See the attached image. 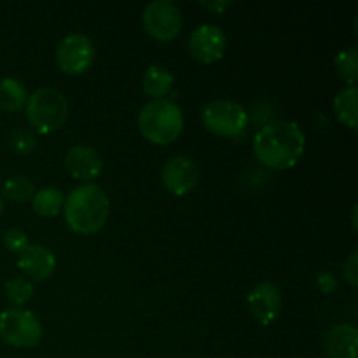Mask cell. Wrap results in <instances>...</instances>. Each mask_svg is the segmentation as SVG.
<instances>
[{
  "label": "cell",
  "mask_w": 358,
  "mask_h": 358,
  "mask_svg": "<svg viewBox=\"0 0 358 358\" xmlns=\"http://www.w3.org/2000/svg\"><path fill=\"white\" fill-rule=\"evenodd\" d=\"M248 310L261 325L268 327L282 313L283 299L278 287L271 282H262L248 294Z\"/></svg>",
  "instance_id": "obj_11"
},
{
  "label": "cell",
  "mask_w": 358,
  "mask_h": 358,
  "mask_svg": "<svg viewBox=\"0 0 358 358\" xmlns=\"http://www.w3.org/2000/svg\"><path fill=\"white\" fill-rule=\"evenodd\" d=\"M334 110L339 121L348 128L355 129L358 124V87L357 84L346 86L336 94Z\"/></svg>",
  "instance_id": "obj_16"
},
{
  "label": "cell",
  "mask_w": 358,
  "mask_h": 358,
  "mask_svg": "<svg viewBox=\"0 0 358 358\" xmlns=\"http://www.w3.org/2000/svg\"><path fill=\"white\" fill-rule=\"evenodd\" d=\"M201 119L205 128L215 135L236 138L247 128L248 114L238 101L217 98L205 105Z\"/></svg>",
  "instance_id": "obj_5"
},
{
  "label": "cell",
  "mask_w": 358,
  "mask_h": 358,
  "mask_svg": "<svg viewBox=\"0 0 358 358\" xmlns=\"http://www.w3.org/2000/svg\"><path fill=\"white\" fill-rule=\"evenodd\" d=\"M63 213L73 233L93 234L107 224L110 201L100 185L83 184L69 192L63 203Z\"/></svg>",
  "instance_id": "obj_2"
},
{
  "label": "cell",
  "mask_w": 358,
  "mask_h": 358,
  "mask_svg": "<svg viewBox=\"0 0 358 358\" xmlns=\"http://www.w3.org/2000/svg\"><path fill=\"white\" fill-rule=\"evenodd\" d=\"M357 48L348 49H343L338 56H336V70H338L339 77L345 79L348 83V86L357 83V77H358V58H357Z\"/></svg>",
  "instance_id": "obj_20"
},
{
  "label": "cell",
  "mask_w": 358,
  "mask_h": 358,
  "mask_svg": "<svg viewBox=\"0 0 358 358\" xmlns=\"http://www.w3.org/2000/svg\"><path fill=\"white\" fill-rule=\"evenodd\" d=\"M65 194L58 187H42L31 198L34 212L41 217H55L63 210Z\"/></svg>",
  "instance_id": "obj_18"
},
{
  "label": "cell",
  "mask_w": 358,
  "mask_h": 358,
  "mask_svg": "<svg viewBox=\"0 0 358 358\" xmlns=\"http://www.w3.org/2000/svg\"><path fill=\"white\" fill-rule=\"evenodd\" d=\"M163 185L175 196H184L196 187L199 180V168L189 156H173L164 163L161 171Z\"/></svg>",
  "instance_id": "obj_10"
},
{
  "label": "cell",
  "mask_w": 358,
  "mask_h": 358,
  "mask_svg": "<svg viewBox=\"0 0 358 358\" xmlns=\"http://www.w3.org/2000/svg\"><path fill=\"white\" fill-rule=\"evenodd\" d=\"M358 331L352 324H339L329 331L325 338L327 358H357Z\"/></svg>",
  "instance_id": "obj_14"
},
{
  "label": "cell",
  "mask_w": 358,
  "mask_h": 358,
  "mask_svg": "<svg viewBox=\"0 0 358 358\" xmlns=\"http://www.w3.org/2000/svg\"><path fill=\"white\" fill-rule=\"evenodd\" d=\"M345 278L352 287L358 285V254L352 252L348 261L345 262Z\"/></svg>",
  "instance_id": "obj_24"
},
{
  "label": "cell",
  "mask_w": 358,
  "mask_h": 358,
  "mask_svg": "<svg viewBox=\"0 0 358 358\" xmlns=\"http://www.w3.org/2000/svg\"><path fill=\"white\" fill-rule=\"evenodd\" d=\"M2 212H3V198L0 196V215H2Z\"/></svg>",
  "instance_id": "obj_27"
},
{
  "label": "cell",
  "mask_w": 358,
  "mask_h": 358,
  "mask_svg": "<svg viewBox=\"0 0 358 358\" xmlns=\"http://www.w3.org/2000/svg\"><path fill=\"white\" fill-rule=\"evenodd\" d=\"M24 108L28 124L44 135L59 129L69 119V101L55 87H41L28 94Z\"/></svg>",
  "instance_id": "obj_4"
},
{
  "label": "cell",
  "mask_w": 358,
  "mask_h": 358,
  "mask_svg": "<svg viewBox=\"0 0 358 358\" xmlns=\"http://www.w3.org/2000/svg\"><path fill=\"white\" fill-rule=\"evenodd\" d=\"M27 86L16 77L0 79V108L6 112H17L27 105Z\"/></svg>",
  "instance_id": "obj_17"
},
{
  "label": "cell",
  "mask_w": 358,
  "mask_h": 358,
  "mask_svg": "<svg viewBox=\"0 0 358 358\" xmlns=\"http://www.w3.org/2000/svg\"><path fill=\"white\" fill-rule=\"evenodd\" d=\"M226 51V34L213 23H203L189 37V52L201 63H213Z\"/></svg>",
  "instance_id": "obj_9"
},
{
  "label": "cell",
  "mask_w": 358,
  "mask_h": 358,
  "mask_svg": "<svg viewBox=\"0 0 358 358\" xmlns=\"http://www.w3.org/2000/svg\"><path fill=\"white\" fill-rule=\"evenodd\" d=\"M199 6L205 7V9H210V10H217V13H224L226 9H229L231 6H233V2L231 0H213V2H199Z\"/></svg>",
  "instance_id": "obj_26"
},
{
  "label": "cell",
  "mask_w": 358,
  "mask_h": 358,
  "mask_svg": "<svg viewBox=\"0 0 358 358\" xmlns=\"http://www.w3.org/2000/svg\"><path fill=\"white\" fill-rule=\"evenodd\" d=\"M142 21L149 35L156 41H173L182 30V10L173 0H154L147 3L142 13Z\"/></svg>",
  "instance_id": "obj_7"
},
{
  "label": "cell",
  "mask_w": 358,
  "mask_h": 358,
  "mask_svg": "<svg viewBox=\"0 0 358 358\" xmlns=\"http://www.w3.org/2000/svg\"><path fill=\"white\" fill-rule=\"evenodd\" d=\"M306 149V136L296 121H273L262 126L254 136V152L271 170L296 166Z\"/></svg>",
  "instance_id": "obj_1"
},
{
  "label": "cell",
  "mask_w": 358,
  "mask_h": 358,
  "mask_svg": "<svg viewBox=\"0 0 358 358\" xmlns=\"http://www.w3.org/2000/svg\"><path fill=\"white\" fill-rule=\"evenodd\" d=\"M6 294L9 303L14 306H23L34 296V283L24 276H14L6 283Z\"/></svg>",
  "instance_id": "obj_21"
},
{
  "label": "cell",
  "mask_w": 358,
  "mask_h": 358,
  "mask_svg": "<svg viewBox=\"0 0 358 358\" xmlns=\"http://www.w3.org/2000/svg\"><path fill=\"white\" fill-rule=\"evenodd\" d=\"M94 59L93 41L86 34H70L56 48V63L70 76L86 72Z\"/></svg>",
  "instance_id": "obj_8"
},
{
  "label": "cell",
  "mask_w": 358,
  "mask_h": 358,
  "mask_svg": "<svg viewBox=\"0 0 358 358\" xmlns=\"http://www.w3.org/2000/svg\"><path fill=\"white\" fill-rule=\"evenodd\" d=\"M138 128L149 142L156 145H170L184 131L182 108L168 98L147 101L140 108Z\"/></svg>",
  "instance_id": "obj_3"
},
{
  "label": "cell",
  "mask_w": 358,
  "mask_h": 358,
  "mask_svg": "<svg viewBox=\"0 0 358 358\" xmlns=\"http://www.w3.org/2000/svg\"><path fill=\"white\" fill-rule=\"evenodd\" d=\"M317 285L324 294L334 292V289H336L334 275H331V273H320L317 278Z\"/></svg>",
  "instance_id": "obj_25"
},
{
  "label": "cell",
  "mask_w": 358,
  "mask_h": 358,
  "mask_svg": "<svg viewBox=\"0 0 358 358\" xmlns=\"http://www.w3.org/2000/svg\"><path fill=\"white\" fill-rule=\"evenodd\" d=\"M0 339L14 348H34L42 339V325L31 311L10 308L0 313Z\"/></svg>",
  "instance_id": "obj_6"
},
{
  "label": "cell",
  "mask_w": 358,
  "mask_h": 358,
  "mask_svg": "<svg viewBox=\"0 0 358 358\" xmlns=\"http://www.w3.org/2000/svg\"><path fill=\"white\" fill-rule=\"evenodd\" d=\"M175 83V77L166 66L163 65H150L147 66V70L143 72L142 77V87L149 96H152L154 100H159L164 98L171 91Z\"/></svg>",
  "instance_id": "obj_15"
},
{
  "label": "cell",
  "mask_w": 358,
  "mask_h": 358,
  "mask_svg": "<svg viewBox=\"0 0 358 358\" xmlns=\"http://www.w3.org/2000/svg\"><path fill=\"white\" fill-rule=\"evenodd\" d=\"M2 243L13 254H20L28 245V234L23 229H20V227H10V229L3 233Z\"/></svg>",
  "instance_id": "obj_23"
},
{
  "label": "cell",
  "mask_w": 358,
  "mask_h": 358,
  "mask_svg": "<svg viewBox=\"0 0 358 358\" xmlns=\"http://www.w3.org/2000/svg\"><path fill=\"white\" fill-rule=\"evenodd\" d=\"M17 268L31 280L44 282L56 271V257L49 248L37 243H28L17 254Z\"/></svg>",
  "instance_id": "obj_13"
},
{
  "label": "cell",
  "mask_w": 358,
  "mask_h": 358,
  "mask_svg": "<svg viewBox=\"0 0 358 358\" xmlns=\"http://www.w3.org/2000/svg\"><path fill=\"white\" fill-rule=\"evenodd\" d=\"M65 168L77 180H94L103 171V157L94 147L73 145L65 154Z\"/></svg>",
  "instance_id": "obj_12"
},
{
  "label": "cell",
  "mask_w": 358,
  "mask_h": 358,
  "mask_svg": "<svg viewBox=\"0 0 358 358\" xmlns=\"http://www.w3.org/2000/svg\"><path fill=\"white\" fill-rule=\"evenodd\" d=\"M35 194V185L31 178L27 175H14L3 182L2 196L13 203H27L31 201Z\"/></svg>",
  "instance_id": "obj_19"
},
{
  "label": "cell",
  "mask_w": 358,
  "mask_h": 358,
  "mask_svg": "<svg viewBox=\"0 0 358 358\" xmlns=\"http://www.w3.org/2000/svg\"><path fill=\"white\" fill-rule=\"evenodd\" d=\"M37 136L28 128H16L9 136V147L17 156H28L37 149Z\"/></svg>",
  "instance_id": "obj_22"
}]
</instances>
